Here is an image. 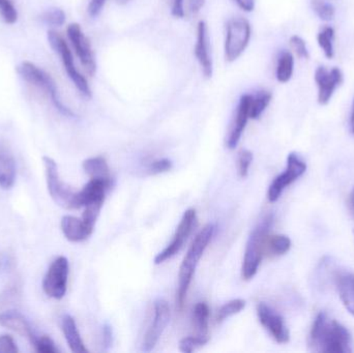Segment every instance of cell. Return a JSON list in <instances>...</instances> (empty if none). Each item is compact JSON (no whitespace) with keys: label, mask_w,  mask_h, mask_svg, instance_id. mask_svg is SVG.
I'll return each mask as SVG.
<instances>
[{"label":"cell","mask_w":354,"mask_h":353,"mask_svg":"<svg viewBox=\"0 0 354 353\" xmlns=\"http://www.w3.org/2000/svg\"><path fill=\"white\" fill-rule=\"evenodd\" d=\"M308 344L314 352H351V334L346 327L326 312H320L316 316Z\"/></svg>","instance_id":"cell-1"},{"label":"cell","mask_w":354,"mask_h":353,"mask_svg":"<svg viewBox=\"0 0 354 353\" xmlns=\"http://www.w3.org/2000/svg\"><path fill=\"white\" fill-rule=\"evenodd\" d=\"M214 232H216V226L214 224L206 225L196 236L191 248L187 251V255L181 263L180 269H179L178 288H177L176 292V306L179 311L183 310V306H185L187 290H189L192 280H193L196 267H197L198 263L203 255L204 251L207 248L210 240L214 238Z\"/></svg>","instance_id":"cell-2"},{"label":"cell","mask_w":354,"mask_h":353,"mask_svg":"<svg viewBox=\"0 0 354 353\" xmlns=\"http://www.w3.org/2000/svg\"><path fill=\"white\" fill-rule=\"evenodd\" d=\"M17 72L22 77L23 80L35 86L39 90L43 91L50 99L54 107L66 116L73 117L74 112L68 109L59 97L55 81L45 70L35 66L32 62L24 61L17 68Z\"/></svg>","instance_id":"cell-3"},{"label":"cell","mask_w":354,"mask_h":353,"mask_svg":"<svg viewBox=\"0 0 354 353\" xmlns=\"http://www.w3.org/2000/svg\"><path fill=\"white\" fill-rule=\"evenodd\" d=\"M272 216L270 215L262 220L261 223L252 232L247 248H245V258H243L241 276L245 281L253 279L257 274L260 263L264 256V242L268 236L270 227H272Z\"/></svg>","instance_id":"cell-4"},{"label":"cell","mask_w":354,"mask_h":353,"mask_svg":"<svg viewBox=\"0 0 354 353\" xmlns=\"http://www.w3.org/2000/svg\"><path fill=\"white\" fill-rule=\"evenodd\" d=\"M48 41H49L52 49L59 55L64 70H66L68 78L74 83L76 88L80 91L81 95H84L87 99H91L93 97V93H91L88 81L76 68L72 51H71L66 39L57 31L49 30L48 31Z\"/></svg>","instance_id":"cell-5"},{"label":"cell","mask_w":354,"mask_h":353,"mask_svg":"<svg viewBox=\"0 0 354 353\" xmlns=\"http://www.w3.org/2000/svg\"><path fill=\"white\" fill-rule=\"evenodd\" d=\"M45 167L46 182L50 196L55 201L56 204L66 209H78L77 207V192H74L70 187L66 186L60 180L58 166L52 158H43Z\"/></svg>","instance_id":"cell-6"},{"label":"cell","mask_w":354,"mask_h":353,"mask_svg":"<svg viewBox=\"0 0 354 353\" xmlns=\"http://www.w3.org/2000/svg\"><path fill=\"white\" fill-rule=\"evenodd\" d=\"M251 35V25L247 19L237 17L229 21L225 39V58L227 61H235L241 57L249 45Z\"/></svg>","instance_id":"cell-7"},{"label":"cell","mask_w":354,"mask_h":353,"mask_svg":"<svg viewBox=\"0 0 354 353\" xmlns=\"http://www.w3.org/2000/svg\"><path fill=\"white\" fill-rule=\"evenodd\" d=\"M70 265L64 256L56 258L50 265L43 281L44 292L54 300H62L68 287Z\"/></svg>","instance_id":"cell-8"},{"label":"cell","mask_w":354,"mask_h":353,"mask_svg":"<svg viewBox=\"0 0 354 353\" xmlns=\"http://www.w3.org/2000/svg\"><path fill=\"white\" fill-rule=\"evenodd\" d=\"M307 170V164L295 153H289L287 158V168L282 174L277 176L268 189V198L270 202H276L283 191L295 180L304 175Z\"/></svg>","instance_id":"cell-9"},{"label":"cell","mask_w":354,"mask_h":353,"mask_svg":"<svg viewBox=\"0 0 354 353\" xmlns=\"http://www.w3.org/2000/svg\"><path fill=\"white\" fill-rule=\"evenodd\" d=\"M66 33L83 68L86 70L88 75L93 76L97 72V62L88 37L84 35L78 23L68 25Z\"/></svg>","instance_id":"cell-10"},{"label":"cell","mask_w":354,"mask_h":353,"mask_svg":"<svg viewBox=\"0 0 354 353\" xmlns=\"http://www.w3.org/2000/svg\"><path fill=\"white\" fill-rule=\"evenodd\" d=\"M195 224V209H187V211L183 213V219H181L180 223H179L178 227H177L171 244H170L165 250L162 251L161 253H159V254L156 256V265H161V263H165L166 260L172 258L174 255H176L177 253L181 250L183 245L187 242L189 234L193 231Z\"/></svg>","instance_id":"cell-11"},{"label":"cell","mask_w":354,"mask_h":353,"mask_svg":"<svg viewBox=\"0 0 354 353\" xmlns=\"http://www.w3.org/2000/svg\"><path fill=\"white\" fill-rule=\"evenodd\" d=\"M170 321V308L165 300H156L155 314L153 323L147 330L142 343V350L145 352H151L159 342Z\"/></svg>","instance_id":"cell-12"},{"label":"cell","mask_w":354,"mask_h":353,"mask_svg":"<svg viewBox=\"0 0 354 353\" xmlns=\"http://www.w3.org/2000/svg\"><path fill=\"white\" fill-rule=\"evenodd\" d=\"M257 315L260 323L270 332L274 341L280 344L288 343L290 333L285 325L284 319L278 313L274 312L270 307L264 303H259L257 306Z\"/></svg>","instance_id":"cell-13"},{"label":"cell","mask_w":354,"mask_h":353,"mask_svg":"<svg viewBox=\"0 0 354 353\" xmlns=\"http://www.w3.org/2000/svg\"><path fill=\"white\" fill-rule=\"evenodd\" d=\"M315 81L318 86V103L328 105L337 87L343 82V74L338 68L328 70L326 66H319L315 72Z\"/></svg>","instance_id":"cell-14"},{"label":"cell","mask_w":354,"mask_h":353,"mask_svg":"<svg viewBox=\"0 0 354 353\" xmlns=\"http://www.w3.org/2000/svg\"><path fill=\"white\" fill-rule=\"evenodd\" d=\"M197 61L201 66L202 73L206 78H212L214 73L212 55L209 51V41H208L207 25L204 21H200L197 25V39L194 49Z\"/></svg>","instance_id":"cell-15"},{"label":"cell","mask_w":354,"mask_h":353,"mask_svg":"<svg viewBox=\"0 0 354 353\" xmlns=\"http://www.w3.org/2000/svg\"><path fill=\"white\" fill-rule=\"evenodd\" d=\"M252 95H241L237 108L236 116L230 128L228 138H227V147L234 149L241 140V135L250 120V104H251Z\"/></svg>","instance_id":"cell-16"},{"label":"cell","mask_w":354,"mask_h":353,"mask_svg":"<svg viewBox=\"0 0 354 353\" xmlns=\"http://www.w3.org/2000/svg\"><path fill=\"white\" fill-rule=\"evenodd\" d=\"M60 227L66 240L73 242H80L87 240L95 229L85 223L83 219H78L73 216H64L62 219Z\"/></svg>","instance_id":"cell-17"},{"label":"cell","mask_w":354,"mask_h":353,"mask_svg":"<svg viewBox=\"0 0 354 353\" xmlns=\"http://www.w3.org/2000/svg\"><path fill=\"white\" fill-rule=\"evenodd\" d=\"M110 187L106 182L91 178L88 184H85L80 192H77V207L79 209L95 203L104 204L106 191Z\"/></svg>","instance_id":"cell-18"},{"label":"cell","mask_w":354,"mask_h":353,"mask_svg":"<svg viewBox=\"0 0 354 353\" xmlns=\"http://www.w3.org/2000/svg\"><path fill=\"white\" fill-rule=\"evenodd\" d=\"M16 180V161L6 143L0 142V187L8 190Z\"/></svg>","instance_id":"cell-19"},{"label":"cell","mask_w":354,"mask_h":353,"mask_svg":"<svg viewBox=\"0 0 354 353\" xmlns=\"http://www.w3.org/2000/svg\"><path fill=\"white\" fill-rule=\"evenodd\" d=\"M0 325L15 332L22 337H26L30 343L35 340V335L33 334L28 321L17 311L8 310L0 313Z\"/></svg>","instance_id":"cell-20"},{"label":"cell","mask_w":354,"mask_h":353,"mask_svg":"<svg viewBox=\"0 0 354 353\" xmlns=\"http://www.w3.org/2000/svg\"><path fill=\"white\" fill-rule=\"evenodd\" d=\"M336 284L343 305L354 316V275L349 273L338 274Z\"/></svg>","instance_id":"cell-21"},{"label":"cell","mask_w":354,"mask_h":353,"mask_svg":"<svg viewBox=\"0 0 354 353\" xmlns=\"http://www.w3.org/2000/svg\"><path fill=\"white\" fill-rule=\"evenodd\" d=\"M62 332L68 347L75 353H84L88 352L83 343L82 338L77 327L76 321L70 315H66L62 321Z\"/></svg>","instance_id":"cell-22"},{"label":"cell","mask_w":354,"mask_h":353,"mask_svg":"<svg viewBox=\"0 0 354 353\" xmlns=\"http://www.w3.org/2000/svg\"><path fill=\"white\" fill-rule=\"evenodd\" d=\"M83 169L91 180H99L111 187V175L105 158L95 157L83 162Z\"/></svg>","instance_id":"cell-23"},{"label":"cell","mask_w":354,"mask_h":353,"mask_svg":"<svg viewBox=\"0 0 354 353\" xmlns=\"http://www.w3.org/2000/svg\"><path fill=\"white\" fill-rule=\"evenodd\" d=\"M291 248V240L286 236H268L264 242V255L281 256Z\"/></svg>","instance_id":"cell-24"},{"label":"cell","mask_w":354,"mask_h":353,"mask_svg":"<svg viewBox=\"0 0 354 353\" xmlns=\"http://www.w3.org/2000/svg\"><path fill=\"white\" fill-rule=\"evenodd\" d=\"M194 327L198 337H208V321L209 308L205 303H198L194 309Z\"/></svg>","instance_id":"cell-25"},{"label":"cell","mask_w":354,"mask_h":353,"mask_svg":"<svg viewBox=\"0 0 354 353\" xmlns=\"http://www.w3.org/2000/svg\"><path fill=\"white\" fill-rule=\"evenodd\" d=\"M295 70V58L288 51L281 53L277 64L276 77L280 83H287L290 80Z\"/></svg>","instance_id":"cell-26"},{"label":"cell","mask_w":354,"mask_h":353,"mask_svg":"<svg viewBox=\"0 0 354 353\" xmlns=\"http://www.w3.org/2000/svg\"><path fill=\"white\" fill-rule=\"evenodd\" d=\"M272 97V95L270 91H259L255 95H252L251 104H250V118L258 120L263 113L264 110L270 105Z\"/></svg>","instance_id":"cell-27"},{"label":"cell","mask_w":354,"mask_h":353,"mask_svg":"<svg viewBox=\"0 0 354 353\" xmlns=\"http://www.w3.org/2000/svg\"><path fill=\"white\" fill-rule=\"evenodd\" d=\"M334 39L335 30L332 27H326L317 35L318 44L328 59H332L335 55Z\"/></svg>","instance_id":"cell-28"},{"label":"cell","mask_w":354,"mask_h":353,"mask_svg":"<svg viewBox=\"0 0 354 353\" xmlns=\"http://www.w3.org/2000/svg\"><path fill=\"white\" fill-rule=\"evenodd\" d=\"M245 300H241V298L230 300V302L225 304L224 306L221 307L220 310L218 311V314H216V321L218 323H223L229 317L239 314V312H241L245 309Z\"/></svg>","instance_id":"cell-29"},{"label":"cell","mask_w":354,"mask_h":353,"mask_svg":"<svg viewBox=\"0 0 354 353\" xmlns=\"http://www.w3.org/2000/svg\"><path fill=\"white\" fill-rule=\"evenodd\" d=\"M312 8L322 20L330 21L334 19L336 10L334 6L326 0H312Z\"/></svg>","instance_id":"cell-30"},{"label":"cell","mask_w":354,"mask_h":353,"mask_svg":"<svg viewBox=\"0 0 354 353\" xmlns=\"http://www.w3.org/2000/svg\"><path fill=\"white\" fill-rule=\"evenodd\" d=\"M208 341H209V337L204 338L195 336V337L183 338L179 342V350L185 353H191L203 347L205 344L208 343Z\"/></svg>","instance_id":"cell-31"},{"label":"cell","mask_w":354,"mask_h":353,"mask_svg":"<svg viewBox=\"0 0 354 353\" xmlns=\"http://www.w3.org/2000/svg\"><path fill=\"white\" fill-rule=\"evenodd\" d=\"M66 12L62 8H52L41 15V20L52 27H60L66 23Z\"/></svg>","instance_id":"cell-32"},{"label":"cell","mask_w":354,"mask_h":353,"mask_svg":"<svg viewBox=\"0 0 354 353\" xmlns=\"http://www.w3.org/2000/svg\"><path fill=\"white\" fill-rule=\"evenodd\" d=\"M0 16L6 24H15L18 20L16 6L10 0H0Z\"/></svg>","instance_id":"cell-33"},{"label":"cell","mask_w":354,"mask_h":353,"mask_svg":"<svg viewBox=\"0 0 354 353\" xmlns=\"http://www.w3.org/2000/svg\"><path fill=\"white\" fill-rule=\"evenodd\" d=\"M33 347L35 348L37 352L39 353H56L58 352L57 347L54 344L53 340L48 336H41L37 337L35 336V340L31 342Z\"/></svg>","instance_id":"cell-34"},{"label":"cell","mask_w":354,"mask_h":353,"mask_svg":"<svg viewBox=\"0 0 354 353\" xmlns=\"http://www.w3.org/2000/svg\"><path fill=\"white\" fill-rule=\"evenodd\" d=\"M289 43H290L291 48H292L295 53L297 54V57L303 58V59H308L309 58L310 55L307 45H306V41L301 37L292 35Z\"/></svg>","instance_id":"cell-35"},{"label":"cell","mask_w":354,"mask_h":353,"mask_svg":"<svg viewBox=\"0 0 354 353\" xmlns=\"http://www.w3.org/2000/svg\"><path fill=\"white\" fill-rule=\"evenodd\" d=\"M253 162V153L250 151H241L239 155V173L241 178H247L249 168Z\"/></svg>","instance_id":"cell-36"},{"label":"cell","mask_w":354,"mask_h":353,"mask_svg":"<svg viewBox=\"0 0 354 353\" xmlns=\"http://www.w3.org/2000/svg\"><path fill=\"white\" fill-rule=\"evenodd\" d=\"M19 352L14 338L10 335L0 336V353H17Z\"/></svg>","instance_id":"cell-37"},{"label":"cell","mask_w":354,"mask_h":353,"mask_svg":"<svg viewBox=\"0 0 354 353\" xmlns=\"http://www.w3.org/2000/svg\"><path fill=\"white\" fill-rule=\"evenodd\" d=\"M172 168V163L170 160L162 159L158 161L153 162L149 165V172L151 174L164 173V172L169 171Z\"/></svg>","instance_id":"cell-38"},{"label":"cell","mask_w":354,"mask_h":353,"mask_svg":"<svg viewBox=\"0 0 354 353\" xmlns=\"http://www.w3.org/2000/svg\"><path fill=\"white\" fill-rule=\"evenodd\" d=\"M107 0H91L89 1L88 8H87V12L91 17H97L100 15V12L103 10L104 6H105Z\"/></svg>","instance_id":"cell-39"},{"label":"cell","mask_w":354,"mask_h":353,"mask_svg":"<svg viewBox=\"0 0 354 353\" xmlns=\"http://www.w3.org/2000/svg\"><path fill=\"white\" fill-rule=\"evenodd\" d=\"M171 12L176 18H183L185 12V0H172Z\"/></svg>","instance_id":"cell-40"},{"label":"cell","mask_w":354,"mask_h":353,"mask_svg":"<svg viewBox=\"0 0 354 353\" xmlns=\"http://www.w3.org/2000/svg\"><path fill=\"white\" fill-rule=\"evenodd\" d=\"M103 343L106 350L111 347L113 343V332L109 325H105L103 327Z\"/></svg>","instance_id":"cell-41"},{"label":"cell","mask_w":354,"mask_h":353,"mask_svg":"<svg viewBox=\"0 0 354 353\" xmlns=\"http://www.w3.org/2000/svg\"><path fill=\"white\" fill-rule=\"evenodd\" d=\"M234 1L245 12H250L255 8V0H234Z\"/></svg>","instance_id":"cell-42"},{"label":"cell","mask_w":354,"mask_h":353,"mask_svg":"<svg viewBox=\"0 0 354 353\" xmlns=\"http://www.w3.org/2000/svg\"><path fill=\"white\" fill-rule=\"evenodd\" d=\"M205 1L206 0H187L189 10H191L193 14H197V12L203 8Z\"/></svg>","instance_id":"cell-43"},{"label":"cell","mask_w":354,"mask_h":353,"mask_svg":"<svg viewBox=\"0 0 354 353\" xmlns=\"http://www.w3.org/2000/svg\"><path fill=\"white\" fill-rule=\"evenodd\" d=\"M351 130H353V133L354 134V101H353V112H351Z\"/></svg>","instance_id":"cell-44"},{"label":"cell","mask_w":354,"mask_h":353,"mask_svg":"<svg viewBox=\"0 0 354 353\" xmlns=\"http://www.w3.org/2000/svg\"><path fill=\"white\" fill-rule=\"evenodd\" d=\"M351 211H353V213H354V190H353V194H351Z\"/></svg>","instance_id":"cell-45"}]
</instances>
